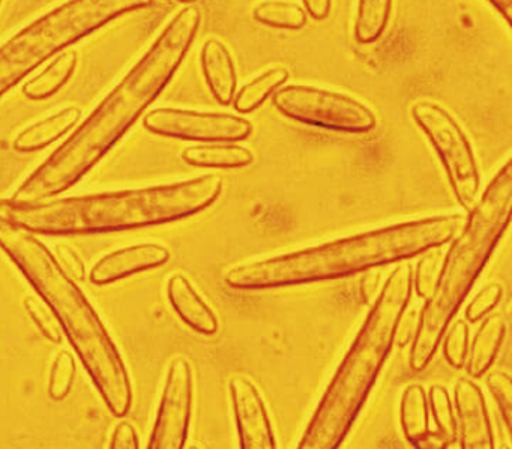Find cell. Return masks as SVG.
Returning a JSON list of instances; mask_svg holds the SVG:
<instances>
[{"label": "cell", "mask_w": 512, "mask_h": 449, "mask_svg": "<svg viewBox=\"0 0 512 449\" xmlns=\"http://www.w3.org/2000/svg\"><path fill=\"white\" fill-rule=\"evenodd\" d=\"M55 257L59 265L74 280H83L86 275L85 263L80 259L79 254L67 244H58L55 247Z\"/></svg>", "instance_id": "1f68e13d"}, {"label": "cell", "mask_w": 512, "mask_h": 449, "mask_svg": "<svg viewBox=\"0 0 512 449\" xmlns=\"http://www.w3.org/2000/svg\"><path fill=\"white\" fill-rule=\"evenodd\" d=\"M412 292V266L401 263L374 299L296 449H340L343 445L391 355L395 331Z\"/></svg>", "instance_id": "5b68a950"}, {"label": "cell", "mask_w": 512, "mask_h": 449, "mask_svg": "<svg viewBox=\"0 0 512 449\" xmlns=\"http://www.w3.org/2000/svg\"><path fill=\"white\" fill-rule=\"evenodd\" d=\"M272 103L290 121L335 133L365 134L377 125L373 110L361 101L317 86L284 85Z\"/></svg>", "instance_id": "9c48e42d"}, {"label": "cell", "mask_w": 512, "mask_h": 449, "mask_svg": "<svg viewBox=\"0 0 512 449\" xmlns=\"http://www.w3.org/2000/svg\"><path fill=\"white\" fill-rule=\"evenodd\" d=\"M494 10L503 17L508 25H511L512 0H488Z\"/></svg>", "instance_id": "74e56055"}, {"label": "cell", "mask_w": 512, "mask_h": 449, "mask_svg": "<svg viewBox=\"0 0 512 449\" xmlns=\"http://www.w3.org/2000/svg\"><path fill=\"white\" fill-rule=\"evenodd\" d=\"M302 2H304L305 10L317 22L328 19L329 13H331L332 0H302Z\"/></svg>", "instance_id": "d590c367"}, {"label": "cell", "mask_w": 512, "mask_h": 449, "mask_svg": "<svg viewBox=\"0 0 512 449\" xmlns=\"http://www.w3.org/2000/svg\"><path fill=\"white\" fill-rule=\"evenodd\" d=\"M401 427L410 445L418 442L430 431L428 424V398L424 386L413 383L404 389L400 409Z\"/></svg>", "instance_id": "7402d4cb"}, {"label": "cell", "mask_w": 512, "mask_h": 449, "mask_svg": "<svg viewBox=\"0 0 512 449\" xmlns=\"http://www.w3.org/2000/svg\"><path fill=\"white\" fill-rule=\"evenodd\" d=\"M512 212V163L506 161L467 212L463 227L443 257L436 289L425 301L410 349V367L422 371L439 349L449 323L463 305L508 230Z\"/></svg>", "instance_id": "8992f818"}, {"label": "cell", "mask_w": 512, "mask_h": 449, "mask_svg": "<svg viewBox=\"0 0 512 449\" xmlns=\"http://www.w3.org/2000/svg\"><path fill=\"white\" fill-rule=\"evenodd\" d=\"M206 85L221 106H229L236 94L238 76L230 50L220 40H208L200 53Z\"/></svg>", "instance_id": "2e32d148"}, {"label": "cell", "mask_w": 512, "mask_h": 449, "mask_svg": "<svg viewBox=\"0 0 512 449\" xmlns=\"http://www.w3.org/2000/svg\"><path fill=\"white\" fill-rule=\"evenodd\" d=\"M188 449H199V448H197V446H191V448H188Z\"/></svg>", "instance_id": "60d3db41"}, {"label": "cell", "mask_w": 512, "mask_h": 449, "mask_svg": "<svg viewBox=\"0 0 512 449\" xmlns=\"http://www.w3.org/2000/svg\"><path fill=\"white\" fill-rule=\"evenodd\" d=\"M290 74L286 67H272L256 79L242 86L241 91L233 98L236 112L247 115L265 104L278 89L283 88Z\"/></svg>", "instance_id": "44dd1931"}, {"label": "cell", "mask_w": 512, "mask_h": 449, "mask_svg": "<svg viewBox=\"0 0 512 449\" xmlns=\"http://www.w3.org/2000/svg\"><path fill=\"white\" fill-rule=\"evenodd\" d=\"M179 2H182V4H191L194 0H179Z\"/></svg>", "instance_id": "f35d334b"}, {"label": "cell", "mask_w": 512, "mask_h": 449, "mask_svg": "<svg viewBox=\"0 0 512 449\" xmlns=\"http://www.w3.org/2000/svg\"><path fill=\"white\" fill-rule=\"evenodd\" d=\"M449 445H451V443H449L445 437L440 436L437 431H428L422 439L413 443L412 446L415 449H448Z\"/></svg>", "instance_id": "8d00e7d4"}, {"label": "cell", "mask_w": 512, "mask_h": 449, "mask_svg": "<svg viewBox=\"0 0 512 449\" xmlns=\"http://www.w3.org/2000/svg\"><path fill=\"white\" fill-rule=\"evenodd\" d=\"M229 391L238 428L239 448L277 449L274 427L256 385L247 377L233 376Z\"/></svg>", "instance_id": "7c38bea8"}, {"label": "cell", "mask_w": 512, "mask_h": 449, "mask_svg": "<svg viewBox=\"0 0 512 449\" xmlns=\"http://www.w3.org/2000/svg\"><path fill=\"white\" fill-rule=\"evenodd\" d=\"M454 400L461 449H494L490 416L481 388L472 380L460 379L455 383Z\"/></svg>", "instance_id": "5bb4252c"}, {"label": "cell", "mask_w": 512, "mask_h": 449, "mask_svg": "<svg viewBox=\"0 0 512 449\" xmlns=\"http://www.w3.org/2000/svg\"><path fill=\"white\" fill-rule=\"evenodd\" d=\"M154 0H68L0 46V98L53 56Z\"/></svg>", "instance_id": "52a82bcc"}, {"label": "cell", "mask_w": 512, "mask_h": 449, "mask_svg": "<svg viewBox=\"0 0 512 449\" xmlns=\"http://www.w3.org/2000/svg\"><path fill=\"white\" fill-rule=\"evenodd\" d=\"M0 251L52 311L110 412L116 418H124L133 404L131 377L109 329L88 296L37 235L2 218Z\"/></svg>", "instance_id": "277c9868"}, {"label": "cell", "mask_w": 512, "mask_h": 449, "mask_svg": "<svg viewBox=\"0 0 512 449\" xmlns=\"http://www.w3.org/2000/svg\"><path fill=\"white\" fill-rule=\"evenodd\" d=\"M380 292V274L377 272H370L365 274L361 281V296L364 302H370L371 299H376Z\"/></svg>", "instance_id": "e575fe53"}, {"label": "cell", "mask_w": 512, "mask_h": 449, "mask_svg": "<svg viewBox=\"0 0 512 449\" xmlns=\"http://www.w3.org/2000/svg\"><path fill=\"white\" fill-rule=\"evenodd\" d=\"M170 250L157 242H143L119 248L101 257L89 272V280L95 286H107L116 281L133 277L140 272L151 271L166 265Z\"/></svg>", "instance_id": "4fadbf2b"}, {"label": "cell", "mask_w": 512, "mask_h": 449, "mask_svg": "<svg viewBox=\"0 0 512 449\" xmlns=\"http://www.w3.org/2000/svg\"><path fill=\"white\" fill-rule=\"evenodd\" d=\"M82 118V109L79 107H65L59 112L53 113L43 121L29 125L20 131L14 140V149L22 154L41 151L52 143L58 142L71 128L76 127Z\"/></svg>", "instance_id": "e0dca14e"}, {"label": "cell", "mask_w": 512, "mask_h": 449, "mask_svg": "<svg viewBox=\"0 0 512 449\" xmlns=\"http://www.w3.org/2000/svg\"><path fill=\"white\" fill-rule=\"evenodd\" d=\"M0 4H2V0H0Z\"/></svg>", "instance_id": "b9f144b4"}, {"label": "cell", "mask_w": 512, "mask_h": 449, "mask_svg": "<svg viewBox=\"0 0 512 449\" xmlns=\"http://www.w3.org/2000/svg\"><path fill=\"white\" fill-rule=\"evenodd\" d=\"M109 449H140L139 436L133 425L125 421L119 422L113 430Z\"/></svg>", "instance_id": "d6a6232c"}, {"label": "cell", "mask_w": 512, "mask_h": 449, "mask_svg": "<svg viewBox=\"0 0 512 449\" xmlns=\"http://www.w3.org/2000/svg\"><path fill=\"white\" fill-rule=\"evenodd\" d=\"M410 113L436 151L458 205L466 212L472 211L481 196V176L463 128L448 110L434 101L416 103Z\"/></svg>", "instance_id": "ba28073f"}, {"label": "cell", "mask_w": 512, "mask_h": 449, "mask_svg": "<svg viewBox=\"0 0 512 449\" xmlns=\"http://www.w3.org/2000/svg\"><path fill=\"white\" fill-rule=\"evenodd\" d=\"M499 449H511V448H509V446H508V445H502V446H500V448H499Z\"/></svg>", "instance_id": "ab89813d"}, {"label": "cell", "mask_w": 512, "mask_h": 449, "mask_svg": "<svg viewBox=\"0 0 512 449\" xmlns=\"http://www.w3.org/2000/svg\"><path fill=\"white\" fill-rule=\"evenodd\" d=\"M416 328H418V322H416L415 316L407 313V310L404 311L400 322H398L397 331H395V341L400 346H404L410 338L415 337Z\"/></svg>", "instance_id": "836d02e7"}, {"label": "cell", "mask_w": 512, "mask_h": 449, "mask_svg": "<svg viewBox=\"0 0 512 449\" xmlns=\"http://www.w3.org/2000/svg\"><path fill=\"white\" fill-rule=\"evenodd\" d=\"M74 377H76V359L73 353L62 350L56 355L50 368L49 395L53 400L61 401L67 398L73 388Z\"/></svg>", "instance_id": "4316f807"}, {"label": "cell", "mask_w": 512, "mask_h": 449, "mask_svg": "<svg viewBox=\"0 0 512 449\" xmlns=\"http://www.w3.org/2000/svg\"><path fill=\"white\" fill-rule=\"evenodd\" d=\"M167 299L179 319L197 334H217L218 317L185 275L173 274L167 281Z\"/></svg>", "instance_id": "9a60e30c"}, {"label": "cell", "mask_w": 512, "mask_h": 449, "mask_svg": "<svg viewBox=\"0 0 512 449\" xmlns=\"http://www.w3.org/2000/svg\"><path fill=\"white\" fill-rule=\"evenodd\" d=\"M221 176L88 196L17 203L0 199V218L34 235L86 236L164 226L193 217L217 202Z\"/></svg>", "instance_id": "3957f363"}, {"label": "cell", "mask_w": 512, "mask_h": 449, "mask_svg": "<svg viewBox=\"0 0 512 449\" xmlns=\"http://www.w3.org/2000/svg\"><path fill=\"white\" fill-rule=\"evenodd\" d=\"M464 217L434 215L391 224L326 244L233 266L224 283L235 290H268L340 280L406 262L455 238Z\"/></svg>", "instance_id": "7a4b0ae2"}, {"label": "cell", "mask_w": 512, "mask_h": 449, "mask_svg": "<svg viewBox=\"0 0 512 449\" xmlns=\"http://www.w3.org/2000/svg\"><path fill=\"white\" fill-rule=\"evenodd\" d=\"M79 58L76 52H62L50 62L46 70L41 71L37 77L26 83L23 92L29 100L43 101L58 94L68 80L76 73Z\"/></svg>", "instance_id": "ffe728a7"}, {"label": "cell", "mask_w": 512, "mask_h": 449, "mask_svg": "<svg viewBox=\"0 0 512 449\" xmlns=\"http://www.w3.org/2000/svg\"><path fill=\"white\" fill-rule=\"evenodd\" d=\"M394 0H358L355 40L359 44H373L382 37L391 19Z\"/></svg>", "instance_id": "603a6c76"}, {"label": "cell", "mask_w": 512, "mask_h": 449, "mask_svg": "<svg viewBox=\"0 0 512 449\" xmlns=\"http://www.w3.org/2000/svg\"><path fill=\"white\" fill-rule=\"evenodd\" d=\"M428 398H430L431 415L436 422L437 433L445 437L449 443H454L458 433L457 418L452 409L448 389L442 385H433L428 392Z\"/></svg>", "instance_id": "d4e9b609"}, {"label": "cell", "mask_w": 512, "mask_h": 449, "mask_svg": "<svg viewBox=\"0 0 512 449\" xmlns=\"http://www.w3.org/2000/svg\"><path fill=\"white\" fill-rule=\"evenodd\" d=\"M503 289L500 284L490 283L482 287L475 298L470 301L466 308V319L469 322L476 323L485 319L488 313L494 310L500 299H502Z\"/></svg>", "instance_id": "f546056e"}, {"label": "cell", "mask_w": 512, "mask_h": 449, "mask_svg": "<svg viewBox=\"0 0 512 449\" xmlns=\"http://www.w3.org/2000/svg\"><path fill=\"white\" fill-rule=\"evenodd\" d=\"M488 388L494 401L499 406L506 428L511 430L512 424V382L511 377L502 370L491 371L487 379Z\"/></svg>", "instance_id": "f1b7e54d"}, {"label": "cell", "mask_w": 512, "mask_h": 449, "mask_svg": "<svg viewBox=\"0 0 512 449\" xmlns=\"http://www.w3.org/2000/svg\"><path fill=\"white\" fill-rule=\"evenodd\" d=\"M505 334V322L500 317H485L473 338L470 353L467 356L469 358L467 359V373L470 376L478 379L490 370L497 353H499L500 346H502Z\"/></svg>", "instance_id": "d6986e66"}, {"label": "cell", "mask_w": 512, "mask_h": 449, "mask_svg": "<svg viewBox=\"0 0 512 449\" xmlns=\"http://www.w3.org/2000/svg\"><path fill=\"white\" fill-rule=\"evenodd\" d=\"M467 350H469V326L464 320H457L446 334L443 353L448 364L460 370L466 364Z\"/></svg>", "instance_id": "83f0119b"}, {"label": "cell", "mask_w": 512, "mask_h": 449, "mask_svg": "<svg viewBox=\"0 0 512 449\" xmlns=\"http://www.w3.org/2000/svg\"><path fill=\"white\" fill-rule=\"evenodd\" d=\"M149 133L184 142L235 143L248 139L253 125L230 113L196 112V110L160 107L143 119Z\"/></svg>", "instance_id": "30bf717a"}, {"label": "cell", "mask_w": 512, "mask_h": 449, "mask_svg": "<svg viewBox=\"0 0 512 449\" xmlns=\"http://www.w3.org/2000/svg\"><path fill=\"white\" fill-rule=\"evenodd\" d=\"M200 23L199 8L179 11L124 79L10 199L17 203L55 199L85 178L172 82L196 40Z\"/></svg>", "instance_id": "6da1fadb"}, {"label": "cell", "mask_w": 512, "mask_h": 449, "mask_svg": "<svg viewBox=\"0 0 512 449\" xmlns=\"http://www.w3.org/2000/svg\"><path fill=\"white\" fill-rule=\"evenodd\" d=\"M25 307L32 322L40 329L41 334H43L47 340L53 341V343H61V328H59L58 322H56L55 317H53L52 311L44 305V302L41 301V299L37 301V299L29 296V298H26Z\"/></svg>", "instance_id": "4dcf8cb0"}, {"label": "cell", "mask_w": 512, "mask_h": 449, "mask_svg": "<svg viewBox=\"0 0 512 449\" xmlns=\"http://www.w3.org/2000/svg\"><path fill=\"white\" fill-rule=\"evenodd\" d=\"M253 19L274 29L299 31L307 26V13L298 5L283 0H266L253 10Z\"/></svg>", "instance_id": "cb8c5ba5"}, {"label": "cell", "mask_w": 512, "mask_h": 449, "mask_svg": "<svg viewBox=\"0 0 512 449\" xmlns=\"http://www.w3.org/2000/svg\"><path fill=\"white\" fill-rule=\"evenodd\" d=\"M182 160L188 166L200 169H244L254 161L253 152L235 143H206L190 146L182 152Z\"/></svg>", "instance_id": "ac0fdd59"}, {"label": "cell", "mask_w": 512, "mask_h": 449, "mask_svg": "<svg viewBox=\"0 0 512 449\" xmlns=\"http://www.w3.org/2000/svg\"><path fill=\"white\" fill-rule=\"evenodd\" d=\"M445 254L437 248H431L419 259L416 274L413 275V289L419 298L428 301L436 289Z\"/></svg>", "instance_id": "484cf974"}, {"label": "cell", "mask_w": 512, "mask_h": 449, "mask_svg": "<svg viewBox=\"0 0 512 449\" xmlns=\"http://www.w3.org/2000/svg\"><path fill=\"white\" fill-rule=\"evenodd\" d=\"M193 368L184 356L170 362L146 449H184L193 412Z\"/></svg>", "instance_id": "8fae6325"}]
</instances>
